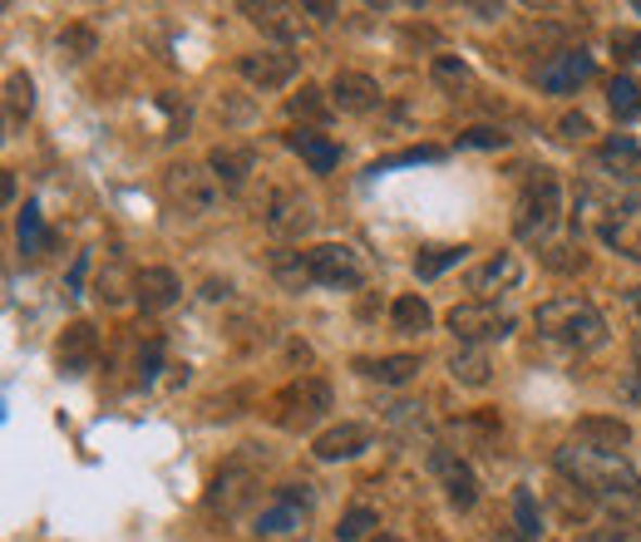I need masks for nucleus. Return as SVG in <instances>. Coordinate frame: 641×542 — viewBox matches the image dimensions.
Listing matches in <instances>:
<instances>
[{
	"mask_svg": "<svg viewBox=\"0 0 641 542\" xmlns=\"http://www.w3.org/2000/svg\"><path fill=\"white\" fill-rule=\"evenodd\" d=\"M449 380L464 385V390H483L493 380V361L483 345H460V351L449 355Z\"/></svg>",
	"mask_w": 641,
	"mask_h": 542,
	"instance_id": "nucleus-24",
	"label": "nucleus"
},
{
	"mask_svg": "<svg viewBox=\"0 0 641 542\" xmlns=\"http://www.w3.org/2000/svg\"><path fill=\"white\" fill-rule=\"evenodd\" d=\"M577 542H607V538H577Z\"/></svg>",
	"mask_w": 641,
	"mask_h": 542,
	"instance_id": "nucleus-51",
	"label": "nucleus"
},
{
	"mask_svg": "<svg viewBox=\"0 0 641 542\" xmlns=\"http://www.w3.org/2000/svg\"><path fill=\"white\" fill-rule=\"evenodd\" d=\"M208 168L223 182V192H242L256 173V153L247 149V143H217V149L208 153Z\"/></svg>",
	"mask_w": 641,
	"mask_h": 542,
	"instance_id": "nucleus-19",
	"label": "nucleus"
},
{
	"mask_svg": "<svg viewBox=\"0 0 641 542\" xmlns=\"http://www.w3.org/2000/svg\"><path fill=\"white\" fill-rule=\"evenodd\" d=\"M134 277H139V287H134V301L143 306V316L173 311L183 301V277L173 272V266H143V272H134Z\"/></svg>",
	"mask_w": 641,
	"mask_h": 542,
	"instance_id": "nucleus-18",
	"label": "nucleus"
},
{
	"mask_svg": "<svg viewBox=\"0 0 641 542\" xmlns=\"http://www.w3.org/2000/svg\"><path fill=\"white\" fill-rule=\"evenodd\" d=\"M524 281V262L513 252H493L489 262H479L469 272V291H474V301H499V291H513Z\"/></svg>",
	"mask_w": 641,
	"mask_h": 542,
	"instance_id": "nucleus-17",
	"label": "nucleus"
},
{
	"mask_svg": "<svg viewBox=\"0 0 641 542\" xmlns=\"http://www.w3.org/2000/svg\"><path fill=\"white\" fill-rule=\"evenodd\" d=\"M355 370H361L365 380H375V385H410L419 370H425V361H419L415 351H400V355H375V361H355Z\"/></svg>",
	"mask_w": 641,
	"mask_h": 542,
	"instance_id": "nucleus-23",
	"label": "nucleus"
},
{
	"mask_svg": "<svg viewBox=\"0 0 641 542\" xmlns=\"http://www.w3.org/2000/svg\"><path fill=\"white\" fill-rule=\"evenodd\" d=\"M277 503H291V508H311V503H316V493H311V483H281Z\"/></svg>",
	"mask_w": 641,
	"mask_h": 542,
	"instance_id": "nucleus-43",
	"label": "nucleus"
},
{
	"mask_svg": "<svg viewBox=\"0 0 641 542\" xmlns=\"http://www.w3.org/2000/svg\"><path fill=\"white\" fill-rule=\"evenodd\" d=\"M99 361V330L89 326V320H70V326L60 330V341H54V365H60L70 380H79V375H89Z\"/></svg>",
	"mask_w": 641,
	"mask_h": 542,
	"instance_id": "nucleus-12",
	"label": "nucleus"
},
{
	"mask_svg": "<svg viewBox=\"0 0 641 542\" xmlns=\"http://www.w3.org/2000/svg\"><path fill=\"white\" fill-rule=\"evenodd\" d=\"M99 297L109 301V306H124L128 291H124V266H109L104 277H99Z\"/></svg>",
	"mask_w": 641,
	"mask_h": 542,
	"instance_id": "nucleus-41",
	"label": "nucleus"
},
{
	"mask_svg": "<svg viewBox=\"0 0 641 542\" xmlns=\"http://www.w3.org/2000/svg\"><path fill=\"white\" fill-rule=\"evenodd\" d=\"M54 50H60L70 64H79V60H89V54L99 50V35L89 30V25H64L60 40H54Z\"/></svg>",
	"mask_w": 641,
	"mask_h": 542,
	"instance_id": "nucleus-35",
	"label": "nucleus"
},
{
	"mask_svg": "<svg viewBox=\"0 0 641 542\" xmlns=\"http://www.w3.org/2000/svg\"><path fill=\"white\" fill-rule=\"evenodd\" d=\"M203 297H208V301H227V297H232V287H227V281H208Z\"/></svg>",
	"mask_w": 641,
	"mask_h": 542,
	"instance_id": "nucleus-47",
	"label": "nucleus"
},
{
	"mask_svg": "<svg viewBox=\"0 0 641 542\" xmlns=\"http://www.w3.org/2000/svg\"><path fill=\"white\" fill-rule=\"evenodd\" d=\"M553 464L573 489H582L592 503H602L617 522L641 513V474L621 454H602V449H588V444H577V439H567V444H557Z\"/></svg>",
	"mask_w": 641,
	"mask_h": 542,
	"instance_id": "nucleus-1",
	"label": "nucleus"
},
{
	"mask_svg": "<svg viewBox=\"0 0 641 542\" xmlns=\"http://www.w3.org/2000/svg\"><path fill=\"white\" fill-rule=\"evenodd\" d=\"M563 178L553 168H533L524 178L518 207H513V237L528 247H553L557 227H563Z\"/></svg>",
	"mask_w": 641,
	"mask_h": 542,
	"instance_id": "nucleus-3",
	"label": "nucleus"
},
{
	"mask_svg": "<svg viewBox=\"0 0 641 542\" xmlns=\"http://www.w3.org/2000/svg\"><path fill=\"white\" fill-rule=\"evenodd\" d=\"M163 188H168L173 207L188 217H208L217 207V198H223V182L213 178L208 163H173V168L163 173Z\"/></svg>",
	"mask_w": 641,
	"mask_h": 542,
	"instance_id": "nucleus-6",
	"label": "nucleus"
},
{
	"mask_svg": "<svg viewBox=\"0 0 641 542\" xmlns=\"http://www.w3.org/2000/svg\"><path fill=\"white\" fill-rule=\"evenodd\" d=\"M631 11H637V15H641V0H637V5H631Z\"/></svg>",
	"mask_w": 641,
	"mask_h": 542,
	"instance_id": "nucleus-52",
	"label": "nucleus"
},
{
	"mask_svg": "<svg viewBox=\"0 0 641 542\" xmlns=\"http://www.w3.org/2000/svg\"><path fill=\"white\" fill-rule=\"evenodd\" d=\"M390 326H395L400 336H425V330L435 326V311H429V301L419 297V291H405V297L390 301Z\"/></svg>",
	"mask_w": 641,
	"mask_h": 542,
	"instance_id": "nucleus-25",
	"label": "nucleus"
},
{
	"mask_svg": "<svg viewBox=\"0 0 641 542\" xmlns=\"http://www.w3.org/2000/svg\"><path fill=\"white\" fill-rule=\"evenodd\" d=\"M45 242H50V237H45V227H40V202H25L21 207V247L25 252H40Z\"/></svg>",
	"mask_w": 641,
	"mask_h": 542,
	"instance_id": "nucleus-36",
	"label": "nucleus"
},
{
	"mask_svg": "<svg viewBox=\"0 0 641 542\" xmlns=\"http://www.w3.org/2000/svg\"><path fill=\"white\" fill-rule=\"evenodd\" d=\"M326 94H331V109H341V114H370V109H380V99H385L380 79L361 75V70H336Z\"/></svg>",
	"mask_w": 641,
	"mask_h": 542,
	"instance_id": "nucleus-15",
	"label": "nucleus"
},
{
	"mask_svg": "<svg viewBox=\"0 0 641 542\" xmlns=\"http://www.w3.org/2000/svg\"><path fill=\"white\" fill-rule=\"evenodd\" d=\"M464 256H469V247H419V256H415V277L419 281H435V277H444L449 266H460Z\"/></svg>",
	"mask_w": 641,
	"mask_h": 542,
	"instance_id": "nucleus-30",
	"label": "nucleus"
},
{
	"mask_svg": "<svg viewBox=\"0 0 641 542\" xmlns=\"http://www.w3.org/2000/svg\"><path fill=\"white\" fill-rule=\"evenodd\" d=\"M627 301H631V311L641 316V287H631V297H627Z\"/></svg>",
	"mask_w": 641,
	"mask_h": 542,
	"instance_id": "nucleus-49",
	"label": "nucleus"
},
{
	"mask_svg": "<svg viewBox=\"0 0 641 542\" xmlns=\"http://www.w3.org/2000/svg\"><path fill=\"white\" fill-rule=\"evenodd\" d=\"M444 326L460 345H483V351H489L493 341H508L518 316H513L508 306H499V301H474L469 297V301H460V306H449Z\"/></svg>",
	"mask_w": 641,
	"mask_h": 542,
	"instance_id": "nucleus-4",
	"label": "nucleus"
},
{
	"mask_svg": "<svg viewBox=\"0 0 641 542\" xmlns=\"http://www.w3.org/2000/svg\"><path fill=\"white\" fill-rule=\"evenodd\" d=\"M306 262H311V281L316 287H331V291H355L365 281V256L345 242H316L306 247Z\"/></svg>",
	"mask_w": 641,
	"mask_h": 542,
	"instance_id": "nucleus-8",
	"label": "nucleus"
},
{
	"mask_svg": "<svg viewBox=\"0 0 641 542\" xmlns=\"http://www.w3.org/2000/svg\"><path fill=\"white\" fill-rule=\"evenodd\" d=\"M513 532H518L524 542L543 538V513H538V499H533V489H528V483H518V489H513Z\"/></svg>",
	"mask_w": 641,
	"mask_h": 542,
	"instance_id": "nucleus-29",
	"label": "nucleus"
},
{
	"mask_svg": "<svg viewBox=\"0 0 641 542\" xmlns=\"http://www.w3.org/2000/svg\"><path fill=\"white\" fill-rule=\"evenodd\" d=\"M159 361H163V345L153 341L149 351H143V380H153V375H159Z\"/></svg>",
	"mask_w": 641,
	"mask_h": 542,
	"instance_id": "nucleus-46",
	"label": "nucleus"
},
{
	"mask_svg": "<svg viewBox=\"0 0 641 542\" xmlns=\"http://www.w3.org/2000/svg\"><path fill=\"white\" fill-rule=\"evenodd\" d=\"M306 522V508H291V503H272L262 518H256V538H281V532H301Z\"/></svg>",
	"mask_w": 641,
	"mask_h": 542,
	"instance_id": "nucleus-31",
	"label": "nucleus"
},
{
	"mask_svg": "<svg viewBox=\"0 0 641 542\" xmlns=\"http://www.w3.org/2000/svg\"><path fill=\"white\" fill-rule=\"evenodd\" d=\"M272 277H277L287 291H306V287H316V281H311V262H306V252H297V247H281V252H272Z\"/></svg>",
	"mask_w": 641,
	"mask_h": 542,
	"instance_id": "nucleus-28",
	"label": "nucleus"
},
{
	"mask_svg": "<svg viewBox=\"0 0 641 542\" xmlns=\"http://www.w3.org/2000/svg\"><path fill=\"white\" fill-rule=\"evenodd\" d=\"M573 439L588 449H602V454H621L631 444V425L617 415H582L573 425Z\"/></svg>",
	"mask_w": 641,
	"mask_h": 542,
	"instance_id": "nucleus-20",
	"label": "nucleus"
},
{
	"mask_svg": "<svg viewBox=\"0 0 641 542\" xmlns=\"http://www.w3.org/2000/svg\"><path fill=\"white\" fill-rule=\"evenodd\" d=\"M30 114H35V79L15 70V75L5 79V128L21 134V128L30 124Z\"/></svg>",
	"mask_w": 641,
	"mask_h": 542,
	"instance_id": "nucleus-26",
	"label": "nucleus"
},
{
	"mask_svg": "<svg viewBox=\"0 0 641 542\" xmlns=\"http://www.w3.org/2000/svg\"><path fill=\"white\" fill-rule=\"evenodd\" d=\"M256 499V468H252V454H237L232 464H223V474L213 479L208 489V513L213 518H242V508Z\"/></svg>",
	"mask_w": 641,
	"mask_h": 542,
	"instance_id": "nucleus-9",
	"label": "nucleus"
},
{
	"mask_svg": "<svg viewBox=\"0 0 641 542\" xmlns=\"http://www.w3.org/2000/svg\"><path fill=\"white\" fill-rule=\"evenodd\" d=\"M439 159H444V153H439V149H410V153H395V159H380L370 173H385V168H405V163H439Z\"/></svg>",
	"mask_w": 641,
	"mask_h": 542,
	"instance_id": "nucleus-42",
	"label": "nucleus"
},
{
	"mask_svg": "<svg viewBox=\"0 0 641 542\" xmlns=\"http://www.w3.org/2000/svg\"><path fill=\"white\" fill-rule=\"evenodd\" d=\"M370 542H400V538H390V532H375V538Z\"/></svg>",
	"mask_w": 641,
	"mask_h": 542,
	"instance_id": "nucleus-50",
	"label": "nucleus"
},
{
	"mask_svg": "<svg viewBox=\"0 0 641 542\" xmlns=\"http://www.w3.org/2000/svg\"><path fill=\"white\" fill-rule=\"evenodd\" d=\"M237 75L252 89H262V94H277L301 75V60L291 50H281V45H262V50L237 54Z\"/></svg>",
	"mask_w": 641,
	"mask_h": 542,
	"instance_id": "nucleus-10",
	"label": "nucleus"
},
{
	"mask_svg": "<svg viewBox=\"0 0 641 542\" xmlns=\"http://www.w3.org/2000/svg\"><path fill=\"white\" fill-rule=\"evenodd\" d=\"M429 474L444 483V499L454 513H474L479 508V474L469 468V458L449 454V449H429Z\"/></svg>",
	"mask_w": 641,
	"mask_h": 542,
	"instance_id": "nucleus-11",
	"label": "nucleus"
},
{
	"mask_svg": "<svg viewBox=\"0 0 641 542\" xmlns=\"http://www.w3.org/2000/svg\"><path fill=\"white\" fill-rule=\"evenodd\" d=\"M612 54L621 64H641V30H612Z\"/></svg>",
	"mask_w": 641,
	"mask_h": 542,
	"instance_id": "nucleus-39",
	"label": "nucleus"
},
{
	"mask_svg": "<svg viewBox=\"0 0 641 542\" xmlns=\"http://www.w3.org/2000/svg\"><path fill=\"white\" fill-rule=\"evenodd\" d=\"M533 326L543 341L563 345V351H577V355H592L607 345V320L602 311L592 306L588 297H553L533 311Z\"/></svg>",
	"mask_w": 641,
	"mask_h": 542,
	"instance_id": "nucleus-2",
	"label": "nucleus"
},
{
	"mask_svg": "<svg viewBox=\"0 0 641 542\" xmlns=\"http://www.w3.org/2000/svg\"><path fill=\"white\" fill-rule=\"evenodd\" d=\"M370 444H375L370 425H361V419H341V425L320 429V434L311 439V454H316L320 464H345V458H361Z\"/></svg>",
	"mask_w": 641,
	"mask_h": 542,
	"instance_id": "nucleus-13",
	"label": "nucleus"
},
{
	"mask_svg": "<svg viewBox=\"0 0 641 542\" xmlns=\"http://www.w3.org/2000/svg\"><path fill=\"white\" fill-rule=\"evenodd\" d=\"M237 11H242L252 25H262L281 50H291V45L301 40V21H297L301 11H291V5H237Z\"/></svg>",
	"mask_w": 641,
	"mask_h": 542,
	"instance_id": "nucleus-22",
	"label": "nucleus"
},
{
	"mask_svg": "<svg viewBox=\"0 0 641 542\" xmlns=\"http://www.w3.org/2000/svg\"><path fill=\"white\" fill-rule=\"evenodd\" d=\"M429 79H435L439 89H454V94H460V89L474 85V70L460 54H435V60H429Z\"/></svg>",
	"mask_w": 641,
	"mask_h": 542,
	"instance_id": "nucleus-33",
	"label": "nucleus"
},
{
	"mask_svg": "<svg viewBox=\"0 0 641 542\" xmlns=\"http://www.w3.org/2000/svg\"><path fill=\"white\" fill-rule=\"evenodd\" d=\"M607 104H612V114H617V124H631V118H641V85L631 75H617L607 85Z\"/></svg>",
	"mask_w": 641,
	"mask_h": 542,
	"instance_id": "nucleus-32",
	"label": "nucleus"
},
{
	"mask_svg": "<svg viewBox=\"0 0 641 542\" xmlns=\"http://www.w3.org/2000/svg\"><path fill=\"white\" fill-rule=\"evenodd\" d=\"M287 118H297V124H326V118H331V94L320 85H301L297 94L287 99Z\"/></svg>",
	"mask_w": 641,
	"mask_h": 542,
	"instance_id": "nucleus-27",
	"label": "nucleus"
},
{
	"mask_svg": "<svg viewBox=\"0 0 641 542\" xmlns=\"http://www.w3.org/2000/svg\"><path fill=\"white\" fill-rule=\"evenodd\" d=\"M464 149H508V134L503 128H469V134H460Z\"/></svg>",
	"mask_w": 641,
	"mask_h": 542,
	"instance_id": "nucleus-40",
	"label": "nucleus"
},
{
	"mask_svg": "<svg viewBox=\"0 0 641 542\" xmlns=\"http://www.w3.org/2000/svg\"><path fill=\"white\" fill-rule=\"evenodd\" d=\"M287 149L301 153V163H306L311 173H320V178L341 168V143H331L326 134H316V128H291V134H287Z\"/></svg>",
	"mask_w": 641,
	"mask_h": 542,
	"instance_id": "nucleus-21",
	"label": "nucleus"
},
{
	"mask_svg": "<svg viewBox=\"0 0 641 542\" xmlns=\"http://www.w3.org/2000/svg\"><path fill=\"white\" fill-rule=\"evenodd\" d=\"M592 70H598V64H592L588 50H557L553 60L538 70V85H543L548 94H577V89L592 79Z\"/></svg>",
	"mask_w": 641,
	"mask_h": 542,
	"instance_id": "nucleus-16",
	"label": "nucleus"
},
{
	"mask_svg": "<svg viewBox=\"0 0 641 542\" xmlns=\"http://www.w3.org/2000/svg\"><path fill=\"white\" fill-rule=\"evenodd\" d=\"M301 15H311L316 25H331L341 15V5H331V0H301Z\"/></svg>",
	"mask_w": 641,
	"mask_h": 542,
	"instance_id": "nucleus-44",
	"label": "nucleus"
},
{
	"mask_svg": "<svg viewBox=\"0 0 641 542\" xmlns=\"http://www.w3.org/2000/svg\"><path fill=\"white\" fill-rule=\"evenodd\" d=\"M85 272H89V252H79L75 266H70V297H79V287H85Z\"/></svg>",
	"mask_w": 641,
	"mask_h": 542,
	"instance_id": "nucleus-45",
	"label": "nucleus"
},
{
	"mask_svg": "<svg viewBox=\"0 0 641 542\" xmlns=\"http://www.w3.org/2000/svg\"><path fill=\"white\" fill-rule=\"evenodd\" d=\"M557 139H567V143H582V139H592V118L577 109V114H563L557 118Z\"/></svg>",
	"mask_w": 641,
	"mask_h": 542,
	"instance_id": "nucleus-38",
	"label": "nucleus"
},
{
	"mask_svg": "<svg viewBox=\"0 0 641 542\" xmlns=\"http://www.w3.org/2000/svg\"><path fill=\"white\" fill-rule=\"evenodd\" d=\"M272 404H277V415L272 419H277L281 429H291V434H301V429H311L316 419H326V409L336 404V394L320 375H301V380H291Z\"/></svg>",
	"mask_w": 641,
	"mask_h": 542,
	"instance_id": "nucleus-5",
	"label": "nucleus"
},
{
	"mask_svg": "<svg viewBox=\"0 0 641 542\" xmlns=\"http://www.w3.org/2000/svg\"><path fill=\"white\" fill-rule=\"evenodd\" d=\"M598 173L617 188V198L621 192H631V188H641V149H637V139L612 134V139L598 149Z\"/></svg>",
	"mask_w": 641,
	"mask_h": 542,
	"instance_id": "nucleus-14",
	"label": "nucleus"
},
{
	"mask_svg": "<svg viewBox=\"0 0 641 542\" xmlns=\"http://www.w3.org/2000/svg\"><path fill=\"white\" fill-rule=\"evenodd\" d=\"M375 528H380V513L370 508V503H355V508H345V518H341V528H336V538L341 542H370L375 538Z\"/></svg>",
	"mask_w": 641,
	"mask_h": 542,
	"instance_id": "nucleus-34",
	"label": "nucleus"
},
{
	"mask_svg": "<svg viewBox=\"0 0 641 542\" xmlns=\"http://www.w3.org/2000/svg\"><path fill=\"white\" fill-rule=\"evenodd\" d=\"M262 227H267L277 242H301V237L316 227V207H311V198L301 188L277 182V188L267 192V202H262Z\"/></svg>",
	"mask_w": 641,
	"mask_h": 542,
	"instance_id": "nucleus-7",
	"label": "nucleus"
},
{
	"mask_svg": "<svg viewBox=\"0 0 641 542\" xmlns=\"http://www.w3.org/2000/svg\"><path fill=\"white\" fill-rule=\"evenodd\" d=\"M543 262L553 266V272H577L582 266V247H563V242H553V247H543Z\"/></svg>",
	"mask_w": 641,
	"mask_h": 542,
	"instance_id": "nucleus-37",
	"label": "nucleus"
},
{
	"mask_svg": "<svg viewBox=\"0 0 641 542\" xmlns=\"http://www.w3.org/2000/svg\"><path fill=\"white\" fill-rule=\"evenodd\" d=\"M474 15H479V21H493V15H503V5H474Z\"/></svg>",
	"mask_w": 641,
	"mask_h": 542,
	"instance_id": "nucleus-48",
	"label": "nucleus"
}]
</instances>
